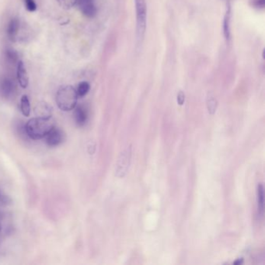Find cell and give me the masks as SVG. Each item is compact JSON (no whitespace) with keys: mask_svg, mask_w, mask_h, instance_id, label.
Returning <instances> with one entry per match:
<instances>
[{"mask_svg":"<svg viewBox=\"0 0 265 265\" xmlns=\"http://www.w3.org/2000/svg\"><path fill=\"white\" fill-rule=\"evenodd\" d=\"M74 110V120L78 126L82 127L87 123L88 112L84 106H75Z\"/></svg>","mask_w":265,"mask_h":265,"instance_id":"10","label":"cell"},{"mask_svg":"<svg viewBox=\"0 0 265 265\" xmlns=\"http://www.w3.org/2000/svg\"><path fill=\"white\" fill-rule=\"evenodd\" d=\"M243 263V260H240V259H239V260H237V261L234 262V263L235 264H240V263Z\"/></svg>","mask_w":265,"mask_h":265,"instance_id":"23","label":"cell"},{"mask_svg":"<svg viewBox=\"0 0 265 265\" xmlns=\"http://www.w3.org/2000/svg\"><path fill=\"white\" fill-rule=\"evenodd\" d=\"M24 5L29 12H34L37 10V4L34 0H24Z\"/></svg>","mask_w":265,"mask_h":265,"instance_id":"19","label":"cell"},{"mask_svg":"<svg viewBox=\"0 0 265 265\" xmlns=\"http://www.w3.org/2000/svg\"><path fill=\"white\" fill-rule=\"evenodd\" d=\"M20 28V22L19 19L13 18L9 22L7 26V33L10 41L16 40L18 35L19 30Z\"/></svg>","mask_w":265,"mask_h":265,"instance_id":"11","label":"cell"},{"mask_svg":"<svg viewBox=\"0 0 265 265\" xmlns=\"http://www.w3.org/2000/svg\"><path fill=\"white\" fill-rule=\"evenodd\" d=\"M54 126H55V124L52 119L35 117L26 123L24 129L30 139L40 140L47 135Z\"/></svg>","mask_w":265,"mask_h":265,"instance_id":"1","label":"cell"},{"mask_svg":"<svg viewBox=\"0 0 265 265\" xmlns=\"http://www.w3.org/2000/svg\"><path fill=\"white\" fill-rule=\"evenodd\" d=\"M257 210L260 215L263 212V202H264V195H263V187L261 183L257 186Z\"/></svg>","mask_w":265,"mask_h":265,"instance_id":"14","label":"cell"},{"mask_svg":"<svg viewBox=\"0 0 265 265\" xmlns=\"http://www.w3.org/2000/svg\"><path fill=\"white\" fill-rule=\"evenodd\" d=\"M136 10L137 42L140 45L145 36L147 23V6L145 0H135Z\"/></svg>","mask_w":265,"mask_h":265,"instance_id":"3","label":"cell"},{"mask_svg":"<svg viewBox=\"0 0 265 265\" xmlns=\"http://www.w3.org/2000/svg\"><path fill=\"white\" fill-rule=\"evenodd\" d=\"M230 19H231V8H227L223 20V33L226 40L230 39Z\"/></svg>","mask_w":265,"mask_h":265,"instance_id":"12","label":"cell"},{"mask_svg":"<svg viewBox=\"0 0 265 265\" xmlns=\"http://www.w3.org/2000/svg\"><path fill=\"white\" fill-rule=\"evenodd\" d=\"M77 90L70 85L62 86L55 96L57 106L62 111H70L75 108L78 100Z\"/></svg>","mask_w":265,"mask_h":265,"instance_id":"2","label":"cell"},{"mask_svg":"<svg viewBox=\"0 0 265 265\" xmlns=\"http://www.w3.org/2000/svg\"><path fill=\"white\" fill-rule=\"evenodd\" d=\"M44 139H45V142L48 146L53 148L63 143L65 139V134L63 130L55 125Z\"/></svg>","mask_w":265,"mask_h":265,"instance_id":"5","label":"cell"},{"mask_svg":"<svg viewBox=\"0 0 265 265\" xmlns=\"http://www.w3.org/2000/svg\"><path fill=\"white\" fill-rule=\"evenodd\" d=\"M20 110L25 117H29L31 112L30 100L27 95H24L20 100Z\"/></svg>","mask_w":265,"mask_h":265,"instance_id":"13","label":"cell"},{"mask_svg":"<svg viewBox=\"0 0 265 265\" xmlns=\"http://www.w3.org/2000/svg\"><path fill=\"white\" fill-rule=\"evenodd\" d=\"M265 0H256L255 6L257 7H264Z\"/></svg>","mask_w":265,"mask_h":265,"instance_id":"22","label":"cell"},{"mask_svg":"<svg viewBox=\"0 0 265 265\" xmlns=\"http://www.w3.org/2000/svg\"><path fill=\"white\" fill-rule=\"evenodd\" d=\"M77 5L85 17L93 18L97 14V7L94 0H77Z\"/></svg>","mask_w":265,"mask_h":265,"instance_id":"7","label":"cell"},{"mask_svg":"<svg viewBox=\"0 0 265 265\" xmlns=\"http://www.w3.org/2000/svg\"><path fill=\"white\" fill-rule=\"evenodd\" d=\"M207 105H208V110L211 115H213L216 110L217 103L216 100L214 97H209L207 100Z\"/></svg>","mask_w":265,"mask_h":265,"instance_id":"18","label":"cell"},{"mask_svg":"<svg viewBox=\"0 0 265 265\" xmlns=\"http://www.w3.org/2000/svg\"><path fill=\"white\" fill-rule=\"evenodd\" d=\"M90 84L87 82H81L79 84L77 90V95L79 97H84L88 94L89 91H90Z\"/></svg>","mask_w":265,"mask_h":265,"instance_id":"16","label":"cell"},{"mask_svg":"<svg viewBox=\"0 0 265 265\" xmlns=\"http://www.w3.org/2000/svg\"><path fill=\"white\" fill-rule=\"evenodd\" d=\"M131 157H132V148L127 147L125 150L119 156L116 168V176L119 178H123L129 168L130 165Z\"/></svg>","mask_w":265,"mask_h":265,"instance_id":"4","label":"cell"},{"mask_svg":"<svg viewBox=\"0 0 265 265\" xmlns=\"http://www.w3.org/2000/svg\"><path fill=\"white\" fill-rule=\"evenodd\" d=\"M5 58L11 65H17L19 62V55L14 49H8L5 51Z\"/></svg>","mask_w":265,"mask_h":265,"instance_id":"15","label":"cell"},{"mask_svg":"<svg viewBox=\"0 0 265 265\" xmlns=\"http://www.w3.org/2000/svg\"><path fill=\"white\" fill-rule=\"evenodd\" d=\"M60 7L65 10H69L75 7L77 4V0H56Z\"/></svg>","mask_w":265,"mask_h":265,"instance_id":"17","label":"cell"},{"mask_svg":"<svg viewBox=\"0 0 265 265\" xmlns=\"http://www.w3.org/2000/svg\"><path fill=\"white\" fill-rule=\"evenodd\" d=\"M1 230H2V225H1V222H0V232H1Z\"/></svg>","mask_w":265,"mask_h":265,"instance_id":"24","label":"cell"},{"mask_svg":"<svg viewBox=\"0 0 265 265\" xmlns=\"http://www.w3.org/2000/svg\"><path fill=\"white\" fill-rule=\"evenodd\" d=\"M184 100H185V96L183 94V92H179L178 95H177V103L182 105L183 103H184Z\"/></svg>","mask_w":265,"mask_h":265,"instance_id":"20","label":"cell"},{"mask_svg":"<svg viewBox=\"0 0 265 265\" xmlns=\"http://www.w3.org/2000/svg\"><path fill=\"white\" fill-rule=\"evenodd\" d=\"M8 197H7L6 195L0 194V205H2V204H5V205H7V204H8Z\"/></svg>","mask_w":265,"mask_h":265,"instance_id":"21","label":"cell"},{"mask_svg":"<svg viewBox=\"0 0 265 265\" xmlns=\"http://www.w3.org/2000/svg\"><path fill=\"white\" fill-rule=\"evenodd\" d=\"M17 78L19 84L23 89H26L28 87L29 75L26 69L25 65L22 61H19L17 65Z\"/></svg>","mask_w":265,"mask_h":265,"instance_id":"9","label":"cell"},{"mask_svg":"<svg viewBox=\"0 0 265 265\" xmlns=\"http://www.w3.org/2000/svg\"><path fill=\"white\" fill-rule=\"evenodd\" d=\"M33 112L36 117L43 119H52V107L46 102H39L36 104Z\"/></svg>","mask_w":265,"mask_h":265,"instance_id":"8","label":"cell"},{"mask_svg":"<svg viewBox=\"0 0 265 265\" xmlns=\"http://www.w3.org/2000/svg\"><path fill=\"white\" fill-rule=\"evenodd\" d=\"M16 84L10 77H3L0 80V96L4 99H10L14 95Z\"/></svg>","mask_w":265,"mask_h":265,"instance_id":"6","label":"cell"}]
</instances>
